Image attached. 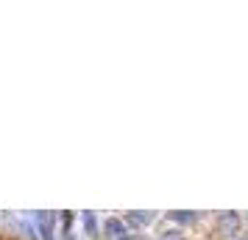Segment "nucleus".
<instances>
[{"mask_svg":"<svg viewBox=\"0 0 248 240\" xmlns=\"http://www.w3.org/2000/svg\"><path fill=\"white\" fill-rule=\"evenodd\" d=\"M36 226L42 240H53V226H56V212H36Z\"/></svg>","mask_w":248,"mask_h":240,"instance_id":"nucleus-1","label":"nucleus"},{"mask_svg":"<svg viewBox=\"0 0 248 240\" xmlns=\"http://www.w3.org/2000/svg\"><path fill=\"white\" fill-rule=\"evenodd\" d=\"M217 229H220V235H223V238H234L237 229H240V215H237V212H226V215H220Z\"/></svg>","mask_w":248,"mask_h":240,"instance_id":"nucleus-2","label":"nucleus"},{"mask_svg":"<svg viewBox=\"0 0 248 240\" xmlns=\"http://www.w3.org/2000/svg\"><path fill=\"white\" fill-rule=\"evenodd\" d=\"M131 226H145V224H151L154 221V212H128V218H125Z\"/></svg>","mask_w":248,"mask_h":240,"instance_id":"nucleus-3","label":"nucleus"},{"mask_svg":"<svg viewBox=\"0 0 248 240\" xmlns=\"http://www.w3.org/2000/svg\"><path fill=\"white\" fill-rule=\"evenodd\" d=\"M106 232H109V235H117V238H125V229H123V224H120V221H106Z\"/></svg>","mask_w":248,"mask_h":240,"instance_id":"nucleus-4","label":"nucleus"},{"mask_svg":"<svg viewBox=\"0 0 248 240\" xmlns=\"http://www.w3.org/2000/svg\"><path fill=\"white\" fill-rule=\"evenodd\" d=\"M84 226H87L90 235H95V229H98V218H95V212H84Z\"/></svg>","mask_w":248,"mask_h":240,"instance_id":"nucleus-5","label":"nucleus"},{"mask_svg":"<svg viewBox=\"0 0 248 240\" xmlns=\"http://www.w3.org/2000/svg\"><path fill=\"white\" fill-rule=\"evenodd\" d=\"M170 218H173V221H179V224H192V221H195L192 212H170Z\"/></svg>","mask_w":248,"mask_h":240,"instance_id":"nucleus-6","label":"nucleus"},{"mask_svg":"<svg viewBox=\"0 0 248 240\" xmlns=\"http://www.w3.org/2000/svg\"><path fill=\"white\" fill-rule=\"evenodd\" d=\"M159 240H184V238H181V232L170 229V232H165V235H159Z\"/></svg>","mask_w":248,"mask_h":240,"instance_id":"nucleus-7","label":"nucleus"},{"mask_svg":"<svg viewBox=\"0 0 248 240\" xmlns=\"http://www.w3.org/2000/svg\"><path fill=\"white\" fill-rule=\"evenodd\" d=\"M237 240H248V235H240V238H237Z\"/></svg>","mask_w":248,"mask_h":240,"instance_id":"nucleus-8","label":"nucleus"},{"mask_svg":"<svg viewBox=\"0 0 248 240\" xmlns=\"http://www.w3.org/2000/svg\"><path fill=\"white\" fill-rule=\"evenodd\" d=\"M64 240H73V235H64Z\"/></svg>","mask_w":248,"mask_h":240,"instance_id":"nucleus-9","label":"nucleus"},{"mask_svg":"<svg viewBox=\"0 0 248 240\" xmlns=\"http://www.w3.org/2000/svg\"><path fill=\"white\" fill-rule=\"evenodd\" d=\"M120 240H137V238H120Z\"/></svg>","mask_w":248,"mask_h":240,"instance_id":"nucleus-10","label":"nucleus"}]
</instances>
